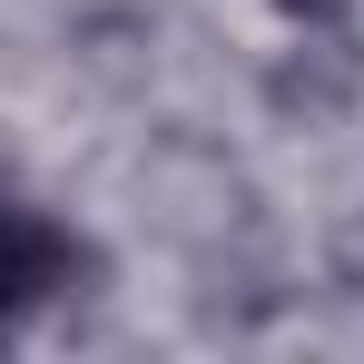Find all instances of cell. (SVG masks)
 I'll return each mask as SVG.
<instances>
[{
	"mask_svg": "<svg viewBox=\"0 0 364 364\" xmlns=\"http://www.w3.org/2000/svg\"><path fill=\"white\" fill-rule=\"evenodd\" d=\"M276 10H286V20H335L345 0H276Z\"/></svg>",
	"mask_w": 364,
	"mask_h": 364,
	"instance_id": "cell-2",
	"label": "cell"
},
{
	"mask_svg": "<svg viewBox=\"0 0 364 364\" xmlns=\"http://www.w3.org/2000/svg\"><path fill=\"white\" fill-rule=\"evenodd\" d=\"M79 237H69L60 217H40V207H20V197H0V345L40 315V305H60L79 286Z\"/></svg>",
	"mask_w": 364,
	"mask_h": 364,
	"instance_id": "cell-1",
	"label": "cell"
}]
</instances>
